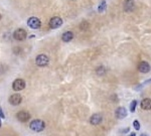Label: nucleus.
Here are the masks:
<instances>
[{
    "label": "nucleus",
    "mask_w": 151,
    "mask_h": 136,
    "mask_svg": "<svg viewBox=\"0 0 151 136\" xmlns=\"http://www.w3.org/2000/svg\"><path fill=\"white\" fill-rule=\"evenodd\" d=\"M138 70L140 73H143V74H146V73H149L151 70L150 65L147 62H140L138 65Z\"/></svg>",
    "instance_id": "nucleus-10"
},
{
    "label": "nucleus",
    "mask_w": 151,
    "mask_h": 136,
    "mask_svg": "<svg viewBox=\"0 0 151 136\" xmlns=\"http://www.w3.org/2000/svg\"><path fill=\"white\" fill-rule=\"evenodd\" d=\"M140 136H147V135H146V134H141Z\"/></svg>",
    "instance_id": "nucleus-22"
},
{
    "label": "nucleus",
    "mask_w": 151,
    "mask_h": 136,
    "mask_svg": "<svg viewBox=\"0 0 151 136\" xmlns=\"http://www.w3.org/2000/svg\"><path fill=\"white\" fill-rule=\"evenodd\" d=\"M16 118L20 122H27L30 119V114L27 111H19L16 114Z\"/></svg>",
    "instance_id": "nucleus-9"
},
{
    "label": "nucleus",
    "mask_w": 151,
    "mask_h": 136,
    "mask_svg": "<svg viewBox=\"0 0 151 136\" xmlns=\"http://www.w3.org/2000/svg\"><path fill=\"white\" fill-rule=\"evenodd\" d=\"M27 25L28 27H30L31 29H38L42 25V22H40V20L38 19L37 17H29L28 20H27Z\"/></svg>",
    "instance_id": "nucleus-3"
},
{
    "label": "nucleus",
    "mask_w": 151,
    "mask_h": 136,
    "mask_svg": "<svg viewBox=\"0 0 151 136\" xmlns=\"http://www.w3.org/2000/svg\"><path fill=\"white\" fill-rule=\"evenodd\" d=\"M133 126H134V128L136 129V130H139V129H140V123H139L138 120H135L134 123H133Z\"/></svg>",
    "instance_id": "nucleus-18"
},
{
    "label": "nucleus",
    "mask_w": 151,
    "mask_h": 136,
    "mask_svg": "<svg viewBox=\"0 0 151 136\" xmlns=\"http://www.w3.org/2000/svg\"><path fill=\"white\" fill-rule=\"evenodd\" d=\"M130 136H135V133H131V135Z\"/></svg>",
    "instance_id": "nucleus-21"
},
{
    "label": "nucleus",
    "mask_w": 151,
    "mask_h": 136,
    "mask_svg": "<svg viewBox=\"0 0 151 136\" xmlns=\"http://www.w3.org/2000/svg\"><path fill=\"white\" fill-rule=\"evenodd\" d=\"M2 126V124H1V120H0V127H1Z\"/></svg>",
    "instance_id": "nucleus-23"
},
{
    "label": "nucleus",
    "mask_w": 151,
    "mask_h": 136,
    "mask_svg": "<svg viewBox=\"0 0 151 136\" xmlns=\"http://www.w3.org/2000/svg\"><path fill=\"white\" fill-rule=\"evenodd\" d=\"M0 118H2V119L5 118V115H4V113H3V111H2L1 108H0Z\"/></svg>",
    "instance_id": "nucleus-20"
},
{
    "label": "nucleus",
    "mask_w": 151,
    "mask_h": 136,
    "mask_svg": "<svg viewBox=\"0 0 151 136\" xmlns=\"http://www.w3.org/2000/svg\"><path fill=\"white\" fill-rule=\"evenodd\" d=\"M105 72H106V70H105L104 67H100V68H98V69H97V74L100 75V76H101V75H104Z\"/></svg>",
    "instance_id": "nucleus-17"
},
{
    "label": "nucleus",
    "mask_w": 151,
    "mask_h": 136,
    "mask_svg": "<svg viewBox=\"0 0 151 136\" xmlns=\"http://www.w3.org/2000/svg\"><path fill=\"white\" fill-rule=\"evenodd\" d=\"M29 128L31 129L34 132H42L43 129L45 128V124L42 120L40 119H35L33 121L30 122L29 124Z\"/></svg>",
    "instance_id": "nucleus-1"
},
{
    "label": "nucleus",
    "mask_w": 151,
    "mask_h": 136,
    "mask_svg": "<svg viewBox=\"0 0 151 136\" xmlns=\"http://www.w3.org/2000/svg\"><path fill=\"white\" fill-rule=\"evenodd\" d=\"M0 19H1V14H0Z\"/></svg>",
    "instance_id": "nucleus-24"
},
{
    "label": "nucleus",
    "mask_w": 151,
    "mask_h": 136,
    "mask_svg": "<svg viewBox=\"0 0 151 136\" xmlns=\"http://www.w3.org/2000/svg\"><path fill=\"white\" fill-rule=\"evenodd\" d=\"M140 106L143 110H151V99L150 98L143 99L142 101H141Z\"/></svg>",
    "instance_id": "nucleus-13"
},
{
    "label": "nucleus",
    "mask_w": 151,
    "mask_h": 136,
    "mask_svg": "<svg viewBox=\"0 0 151 136\" xmlns=\"http://www.w3.org/2000/svg\"><path fill=\"white\" fill-rule=\"evenodd\" d=\"M73 38H74V33H73L72 31H66V32H64L63 35H61V39L65 42H71Z\"/></svg>",
    "instance_id": "nucleus-14"
},
{
    "label": "nucleus",
    "mask_w": 151,
    "mask_h": 136,
    "mask_svg": "<svg viewBox=\"0 0 151 136\" xmlns=\"http://www.w3.org/2000/svg\"><path fill=\"white\" fill-rule=\"evenodd\" d=\"M26 36H27V33L23 28H18L13 32V37H14V39L18 40V42L24 40L25 38H26Z\"/></svg>",
    "instance_id": "nucleus-4"
},
{
    "label": "nucleus",
    "mask_w": 151,
    "mask_h": 136,
    "mask_svg": "<svg viewBox=\"0 0 151 136\" xmlns=\"http://www.w3.org/2000/svg\"><path fill=\"white\" fill-rule=\"evenodd\" d=\"M102 121L103 117L99 113H96V114L92 115V117L90 118V123L93 124V125H99V124L102 123Z\"/></svg>",
    "instance_id": "nucleus-11"
},
{
    "label": "nucleus",
    "mask_w": 151,
    "mask_h": 136,
    "mask_svg": "<svg viewBox=\"0 0 151 136\" xmlns=\"http://www.w3.org/2000/svg\"><path fill=\"white\" fill-rule=\"evenodd\" d=\"M115 115L118 119H123L127 116V110L124 107H119L117 110L115 111Z\"/></svg>",
    "instance_id": "nucleus-12"
},
{
    "label": "nucleus",
    "mask_w": 151,
    "mask_h": 136,
    "mask_svg": "<svg viewBox=\"0 0 151 136\" xmlns=\"http://www.w3.org/2000/svg\"><path fill=\"white\" fill-rule=\"evenodd\" d=\"M24 88H25V82H24V80H22V79H16V80L13 82L12 89L14 91H16V92L23 90Z\"/></svg>",
    "instance_id": "nucleus-6"
},
{
    "label": "nucleus",
    "mask_w": 151,
    "mask_h": 136,
    "mask_svg": "<svg viewBox=\"0 0 151 136\" xmlns=\"http://www.w3.org/2000/svg\"><path fill=\"white\" fill-rule=\"evenodd\" d=\"M8 101H9V103H10L11 105L17 106V105H19V104L21 103L22 97L20 96L19 94H13V95H11V96L9 97Z\"/></svg>",
    "instance_id": "nucleus-8"
},
{
    "label": "nucleus",
    "mask_w": 151,
    "mask_h": 136,
    "mask_svg": "<svg viewBox=\"0 0 151 136\" xmlns=\"http://www.w3.org/2000/svg\"><path fill=\"white\" fill-rule=\"evenodd\" d=\"M35 63L36 65L38 66V67H45V66L49 65V56H47V54H38L37 56H36L35 58Z\"/></svg>",
    "instance_id": "nucleus-2"
},
{
    "label": "nucleus",
    "mask_w": 151,
    "mask_h": 136,
    "mask_svg": "<svg viewBox=\"0 0 151 136\" xmlns=\"http://www.w3.org/2000/svg\"><path fill=\"white\" fill-rule=\"evenodd\" d=\"M88 27H89V23H88V22L84 21V22H82V23H81V29H87Z\"/></svg>",
    "instance_id": "nucleus-19"
},
{
    "label": "nucleus",
    "mask_w": 151,
    "mask_h": 136,
    "mask_svg": "<svg viewBox=\"0 0 151 136\" xmlns=\"http://www.w3.org/2000/svg\"><path fill=\"white\" fill-rule=\"evenodd\" d=\"M123 9L125 12H131L135 9V2L134 0H125L123 2Z\"/></svg>",
    "instance_id": "nucleus-7"
},
{
    "label": "nucleus",
    "mask_w": 151,
    "mask_h": 136,
    "mask_svg": "<svg viewBox=\"0 0 151 136\" xmlns=\"http://www.w3.org/2000/svg\"><path fill=\"white\" fill-rule=\"evenodd\" d=\"M136 106H137V101L136 100H133V101L131 102V104H130V111L134 112L135 109H136Z\"/></svg>",
    "instance_id": "nucleus-16"
},
{
    "label": "nucleus",
    "mask_w": 151,
    "mask_h": 136,
    "mask_svg": "<svg viewBox=\"0 0 151 136\" xmlns=\"http://www.w3.org/2000/svg\"><path fill=\"white\" fill-rule=\"evenodd\" d=\"M106 8H107L106 0H102V1H101V3L99 4V6H98V11H99V12H104Z\"/></svg>",
    "instance_id": "nucleus-15"
},
{
    "label": "nucleus",
    "mask_w": 151,
    "mask_h": 136,
    "mask_svg": "<svg viewBox=\"0 0 151 136\" xmlns=\"http://www.w3.org/2000/svg\"><path fill=\"white\" fill-rule=\"evenodd\" d=\"M63 25V19L59 16H54L49 20V27L52 29H56Z\"/></svg>",
    "instance_id": "nucleus-5"
}]
</instances>
